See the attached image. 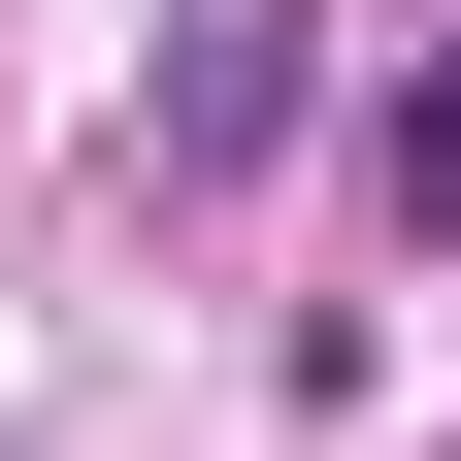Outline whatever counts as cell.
Segmentation results:
<instances>
[{"label":"cell","mask_w":461,"mask_h":461,"mask_svg":"<svg viewBox=\"0 0 461 461\" xmlns=\"http://www.w3.org/2000/svg\"><path fill=\"white\" fill-rule=\"evenodd\" d=\"M264 132H297V0H165V198H230Z\"/></svg>","instance_id":"6da1fadb"},{"label":"cell","mask_w":461,"mask_h":461,"mask_svg":"<svg viewBox=\"0 0 461 461\" xmlns=\"http://www.w3.org/2000/svg\"><path fill=\"white\" fill-rule=\"evenodd\" d=\"M363 165H395V230H461V33L395 67V132H363Z\"/></svg>","instance_id":"7a4b0ae2"}]
</instances>
